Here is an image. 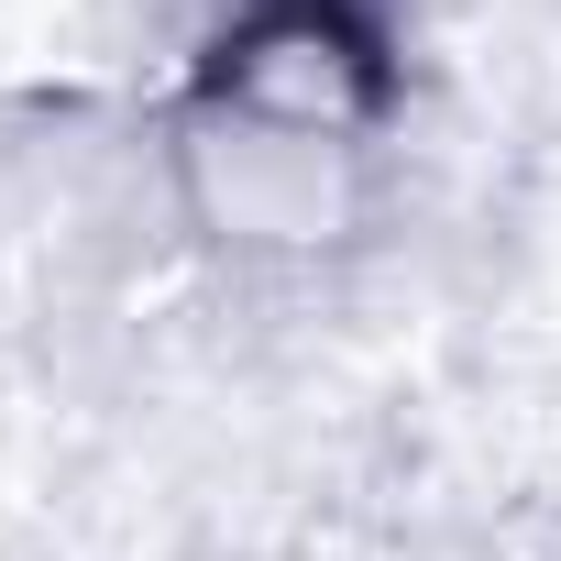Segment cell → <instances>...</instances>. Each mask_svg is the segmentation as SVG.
Segmentation results:
<instances>
[{"label":"cell","mask_w":561,"mask_h":561,"mask_svg":"<svg viewBox=\"0 0 561 561\" xmlns=\"http://www.w3.org/2000/svg\"><path fill=\"white\" fill-rule=\"evenodd\" d=\"M187 198H198L209 231H231L253 253H309L353 220V144L209 100L198 133H187Z\"/></svg>","instance_id":"1"}]
</instances>
